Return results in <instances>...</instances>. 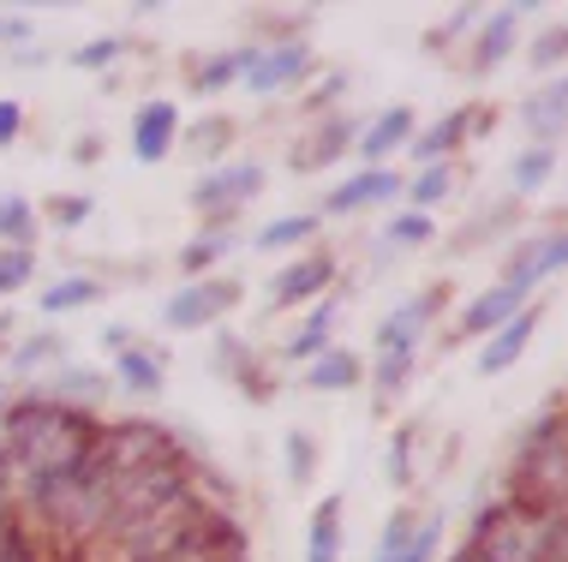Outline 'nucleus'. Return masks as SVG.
<instances>
[{
  "instance_id": "f257e3e1",
  "label": "nucleus",
  "mask_w": 568,
  "mask_h": 562,
  "mask_svg": "<svg viewBox=\"0 0 568 562\" xmlns=\"http://www.w3.org/2000/svg\"><path fill=\"white\" fill-rule=\"evenodd\" d=\"M102 443L97 413H72V407L49 401L42 389L12 395L7 419H0V449L12 454V484L37 473H67V467L90 461Z\"/></svg>"
},
{
  "instance_id": "f03ea898",
  "label": "nucleus",
  "mask_w": 568,
  "mask_h": 562,
  "mask_svg": "<svg viewBox=\"0 0 568 562\" xmlns=\"http://www.w3.org/2000/svg\"><path fill=\"white\" fill-rule=\"evenodd\" d=\"M186 503H197V461H192L186 449H180V454H162V461L138 467V473H120L109 527H102L97 544H120L126 533H138L144 521L174 514V509H186Z\"/></svg>"
},
{
  "instance_id": "7ed1b4c3",
  "label": "nucleus",
  "mask_w": 568,
  "mask_h": 562,
  "mask_svg": "<svg viewBox=\"0 0 568 562\" xmlns=\"http://www.w3.org/2000/svg\"><path fill=\"white\" fill-rule=\"evenodd\" d=\"M264 162H252V156H240V162H216V168H204L192 180V192H186V204L204 216V227H234V216L245 204H252L257 192H264Z\"/></svg>"
},
{
  "instance_id": "20e7f679",
  "label": "nucleus",
  "mask_w": 568,
  "mask_h": 562,
  "mask_svg": "<svg viewBox=\"0 0 568 562\" xmlns=\"http://www.w3.org/2000/svg\"><path fill=\"white\" fill-rule=\"evenodd\" d=\"M245 299L240 276H204V282H180L174 294L162 299V329L174 336H192V329H216L227 311Z\"/></svg>"
},
{
  "instance_id": "39448f33",
  "label": "nucleus",
  "mask_w": 568,
  "mask_h": 562,
  "mask_svg": "<svg viewBox=\"0 0 568 562\" xmlns=\"http://www.w3.org/2000/svg\"><path fill=\"white\" fill-rule=\"evenodd\" d=\"M335 287H342V257L324 252V246H312V252H294L270 276L264 306L270 311H305V306H317L324 294H335Z\"/></svg>"
},
{
  "instance_id": "423d86ee",
  "label": "nucleus",
  "mask_w": 568,
  "mask_h": 562,
  "mask_svg": "<svg viewBox=\"0 0 568 562\" xmlns=\"http://www.w3.org/2000/svg\"><path fill=\"white\" fill-rule=\"evenodd\" d=\"M317 54H312V37L305 42H270V49H257V42H245V72H240V90L257 102L270 96H287V90H300L312 79Z\"/></svg>"
},
{
  "instance_id": "0eeeda50",
  "label": "nucleus",
  "mask_w": 568,
  "mask_h": 562,
  "mask_svg": "<svg viewBox=\"0 0 568 562\" xmlns=\"http://www.w3.org/2000/svg\"><path fill=\"white\" fill-rule=\"evenodd\" d=\"M443 311H449V282H425L372 329V354H419V341L437 329Z\"/></svg>"
},
{
  "instance_id": "6e6552de",
  "label": "nucleus",
  "mask_w": 568,
  "mask_h": 562,
  "mask_svg": "<svg viewBox=\"0 0 568 562\" xmlns=\"http://www.w3.org/2000/svg\"><path fill=\"white\" fill-rule=\"evenodd\" d=\"M180 449L186 443L162 419H114V425H102V443H97V454L114 473H138V467L162 461V454H180Z\"/></svg>"
},
{
  "instance_id": "1a4fd4ad",
  "label": "nucleus",
  "mask_w": 568,
  "mask_h": 562,
  "mask_svg": "<svg viewBox=\"0 0 568 562\" xmlns=\"http://www.w3.org/2000/svg\"><path fill=\"white\" fill-rule=\"evenodd\" d=\"M562 264H568V234H562V210H557L539 234H527L509 257H503L497 282H515V287H527V294H539L545 282L562 276Z\"/></svg>"
},
{
  "instance_id": "9d476101",
  "label": "nucleus",
  "mask_w": 568,
  "mask_h": 562,
  "mask_svg": "<svg viewBox=\"0 0 568 562\" xmlns=\"http://www.w3.org/2000/svg\"><path fill=\"white\" fill-rule=\"evenodd\" d=\"M490 120H497V114L479 109V102H455L449 114H437L432 126L413 132V144H407L413 168H432V162H455V156H460V144L479 139V132H490Z\"/></svg>"
},
{
  "instance_id": "9b49d317",
  "label": "nucleus",
  "mask_w": 568,
  "mask_h": 562,
  "mask_svg": "<svg viewBox=\"0 0 568 562\" xmlns=\"http://www.w3.org/2000/svg\"><path fill=\"white\" fill-rule=\"evenodd\" d=\"M180 102L174 96H150V102H138V114H132V126H126V150H132V162L138 168H162L168 156L180 150Z\"/></svg>"
},
{
  "instance_id": "f8f14e48",
  "label": "nucleus",
  "mask_w": 568,
  "mask_h": 562,
  "mask_svg": "<svg viewBox=\"0 0 568 562\" xmlns=\"http://www.w3.org/2000/svg\"><path fill=\"white\" fill-rule=\"evenodd\" d=\"M402 186H407L402 168H353V174H342L324 192L317 216H359V210H383V204H395V197H402Z\"/></svg>"
},
{
  "instance_id": "ddd939ff",
  "label": "nucleus",
  "mask_w": 568,
  "mask_h": 562,
  "mask_svg": "<svg viewBox=\"0 0 568 562\" xmlns=\"http://www.w3.org/2000/svg\"><path fill=\"white\" fill-rule=\"evenodd\" d=\"M520 306H532L527 287H515V282H490V287H479V294H473L467 306L455 311V324H449V347H455V341H485L490 329H503Z\"/></svg>"
},
{
  "instance_id": "4468645a",
  "label": "nucleus",
  "mask_w": 568,
  "mask_h": 562,
  "mask_svg": "<svg viewBox=\"0 0 568 562\" xmlns=\"http://www.w3.org/2000/svg\"><path fill=\"white\" fill-rule=\"evenodd\" d=\"M413 132H419V109H413V102H395V109H383L359 126L353 156H359V168H395V156H407Z\"/></svg>"
},
{
  "instance_id": "2eb2a0df",
  "label": "nucleus",
  "mask_w": 568,
  "mask_h": 562,
  "mask_svg": "<svg viewBox=\"0 0 568 562\" xmlns=\"http://www.w3.org/2000/svg\"><path fill=\"white\" fill-rule=\"evenodd\" d=\"M359 126H365V120H353V114H324V120H312V126H305V139L287 150V168H294V174L335 168L342 156H353V144H359Z\"/></svg>"
},
{
  "instance_id": "dca6fc26",
  "label": "nucleus",
  "mask_w": 568,
  "mask_h": 562,
  "mask_svg": "<svg viewBox=\"0 0 568 562\" xmlns=\"http://www.w3.org/2000/svg\"><path fill=\"white\" fill-rule=\"evenodd\" d=\"M539 324H545V306L532 299V306H520L503 329H490V336L479 341V359H473V371L479 377H503V371H515L520 366V354L532 347V336H539Z\"/></svg>"
},
{
  "instance_id": "f3484780",
  "label": "nucleus",
  "mask_w": 568,
  "mask_h": 562,
  "mask_svg": "<svg viewBox=\"0 0 568 562\" xmlns=\"http://www.w3.org/2000/svg\"><path fill=\"white\" fill-rule=\"evenodd\" d=\"M520 7H497V12H479V30H473V49H467V72L473 79H490L515 49H520Z\"/></svg>"
},
{
  "instance_id": "a211bd4d",
  "label": "nucleus",
  "mask_w": 568,
  "mask_h": 562,
  "mask_svg": "<svg viewBox=\"0 0 568 562\" xmlns=\"http://www.w3.org/2000/svg\"><path fill=\"white\" fill-rule=\"evenodd\" d=\"M520 126H527L532 144L557 150L562 132H568V84L562 79H539V84H532L527 96H520Z\"/></svg>"
},
{
  "instance_id": "6ab92c4d",
  "label": "nucleus",
  "mask_w": 568,
  "mask_h": 562,
  "mask_svg": "<svg viewBox=\"0 0 568 562\" xmlns=\"http://www.w3.org/2000/svg\"><path fill=\"white\" fill-rule=\"evenodd\" d=\"M342 287L335 294H324L317 306H305V317L294 324V336L282 341V366H312L324 347H335V317H342Z\"/></svg>"
},
{
  "instance_id": "aec40b11",
  "label": "nucleus",
  "mask_w": 568,
  "mask_h": 562,
  "mask_svg": "<svg viewBox=\"0 0 568 562\" xmlns=\"http://www.w3.org/2000/svg\"><path fill=\"white\" fill-rule=\"evenodd\" d=\"M109 384L120 395H132V401H156V395L168 389V354H162V347H150V341H132L126 354H114Z\"/></svg>"
},
{
  "instance_id": "412c9836",
  "label": "nucleus",
  "mask_w": 568,
  "mask_h": 562,
  "mask_svg": "<svg viewBox=\"0 0 568 562\" xmlns=\"http://www.w3.org/2000/svg\"><path fill=\"white\" fill-rule=\"evenodd\" d=\"M42 395L60 401V407H72V413H97V407L114 395V384H109V371H97V366H72V359H60L54 377L42 384Z\"/></svg>"
},
{
  "instance_id": "4be33fe9",
  "label": "nucleus",
  "mask_w": 568,
  "mask_h": 562,
  "mask_svg": "<svg viewBox=\"0 0 568 562\" xmlns=\"http://www.w3.org/2000/svg\"><path fill=\"white\" fill-rule=\"evenodd\" d=\"M317 234H324V216L317 210H287V216L264 222L252 234V252L257 257H294V252H312Z\"/></svg>"
},
{
  "instance_id": "5701e85b",
  "label": "nucleus",
  "mask_w": 568,
  "mask_h": 562,
  "mask_svg": "<svg viewBox=\"0 0 568 562\" xmlns=\"http://www.w3.org/2000/svg\"><path fill=\"white\" fill-rule=\"evenodd\" d=\"M300 384L312 395H353L365 384V354H353V347H324L312 366H300Z\"/></svg>"
},
{
  "instance_id": "b1692460",
  "label": "nucleus",
  "mask_w": 568,
  "mask_h": 562,
  "mask_svg": "<svg viewBox=\"0 0 568 562\" xmlns=\"http://www.w3.org/2000/svg\"><path fill=\"white\" fill-rule=\"evenodd\" d=\"M347 556V497H324L305 521V562H342Z\"/></svg>"
},
{
  "instance_id": "393cba45",
  "label": "nucleus",
  "mask_w": 568,
  "mask_h": 562,
  "mask_svg": "<svg viewBox=\"0 0 568 562\" xmlns=\"http://www.w3.org/2000/svg\"><path fill=\"white\" fill-rule=\"evenodd\" d=\"M240 246V234L234 227H197V234L180 246V257H174V269L186 282H204V276H222V264H227V252Z\"/></svg>"
},
{
  "instance_id": "a878e982",
  "label": "nucleus",
  "mask_w": 568,
  "mask_h": 562,
  "mask_svg": "<svg viewBox=\"0 0 568 562\" xmlns=\"http://www.w3.org/2000/svg\"><path fill=\"white\" fill-rule=\"evenodd\" d=\"M90 306H102V282L97 276H60V282H49L37 294V311L42 317H72V311H90Z\"/></svg>"
},
{
  "instance_id": "bb28decb",
  "label": "nucleus",
  "mask_w": 568,
  "mask_h": 562,
  "mask_svg": "<svg viewBox=\"0 0 568 562\" xmlns=\"http://www.w3.org/2000/svg\"><path fill=\"white\" fill-rule=\"evenodd\" d=\"M455 186H460L455 162H432V168H413L407 174L402 197H407V210H425V216H432L437 204H449V197H455Z\"/></svg>"
},
{
  "instance_id": "cd10ccee",
  "label": "nucleus",
  "mask_w": 568,
  "mask_h": 562,
  "mask_svg": "<svg viewBox=\"0 0 568 562\" xmlns=\"http://www.w3.org/2000/svg\"><path fill=\"white\" fill-rule=\"evenodd\" d=\"M557 168H562L557 150H545V144H527V150H520V156L509 162V192H515V204H520V197H539L550 180H557Z\"/></svg>"
},
{
  "instance_id": "c85d7f7f",
  "label": "nucleus",
  "mask_w": 568,
  "mask_h": 562,
  "mask_svg": "<svg viewBox=\"0 0 568 562\" xmlns=\"http://www.w3.org/2000/svg\"><path fill=\"white\" fill-rule=\"evenodd\" d=\"M67 359V341H60V329H30V336L12 341V354H7V366L12 377H37V371H49Z\"/></svg>"
},
{
  "instance_id": "c756f323",
  "label": "nucleus",
  "mask_w": 568,
  "mask_h": 562,
  "mask_svg": "<svg viewBox=\"0 0 568 562\" xmlns=\"http://www.w3.org/2000/svg\"><path fill=\"white\" fill-rule=\"evenodd\" d=\"M240 72H245V42H240V49H216V54H204V60H197V67H192V90H197V96H222V90H234L240 84Z\"/></svg>"
},
{
  "instance_id": "7c9ffc66",
  "label": "nucleus",
  "mask_w": 568,
  "mask_h": 562,
  "mask_svg": "<svg viewBox=\"0 0 568 562\" xmlns=\"http://www.w3.org/2000/svg\"><path fill=\"white\" fill-rule=\"evenodd\" d=\"M432 239H437V216H425V210H395V216L389 222H383V239H377V246L383 252H419V246H432Z\"/></svg>"
},
{
  "instance_id": "2f4dec72",
  "label": "nucleus",
  "mask_w": 568,
  "mask_h": 562,
  "mask_svg": "<svg viewBox=\"0 0 568 562\" xmlns=\"http://www.w3.org/2000/svg\"><path fill=\"white\" fill-rule=\"evenodd\" d=\"M413 366H419V354H372L365 359V384H372L377 401H395L413 384Z\"/></svg>"
},
{
  "instance_id": "473e14b6",
  "label": "nucleus",
  "mask_w": 568,
  "mask_h": 562,
  "mask_svg": "<svg viewBox=\"0 0 568 562\" xmlns=\"http://www.w3.org/2000/svg\"><path fill=\"white\" fill-rule=\"evenodd\" d=\"M234 132H240V120H227V114H210V120H197V126H180V144L197 150V156L216 168V162L227 156V144H234Z\"/></svg>"
},
{
  "instance_id": "72a5a7b5",
  "label": "nucleus",
  "mask_w": 568,
  "mask_h": 562,
  "mask_svg": "<svg viewBox=\"0 0 568 562\" xmlns=\"http://www.w3.org/2000/svg\"><path fill=\"white\" fill-rule=\"evenodd\" d=\"M527 60H532V72H539V79H562V60H568V24H562V19H550L545 30H532Z\"/></svg>"
},
{
  "instance_id": "f704fd0d",
  "label": "nucleus",
  "mask_w": 568,
  "mask_h": 562,
  "mask_svg": "<svg viewBox=\"0 0 568 562\" xmlns=\"http://www.w3.org/2000/svg\"><path fill=\"white\" fill-rule=\"evenodd\" d=\"M90 216H97V197H90V192H54L49 204H37V222L42 227H60V234L84 227Z\"/></svg>"
},
{
  "instance_id": "c9c22d12",
  "label": "nucleus",
  "mask_w": 568,
  "mask_h": 562,
  "mask_svg": "<svg viewBox=\"0 0 568 562\" xmlns=\"http://www.w3.org/2000/svg\"><path fill=\"white\" fill-rule=\"evenodd\" d=\"M37 234H42L37 204H30V197H0V246H30L37 252Z\"/></svg>"
},
{
  "instance_id": "e433bc0d",
  "label": "nucleus",
  "mask_w": 568,
  "mask_h": 562,
  "mask_svg": "<svg viewBox=\"0 0 568 562\" xmlns=\"http://www.w3.org/2000/svg\"><path fill=\"white\" fill-rule=\"evenodd\" d=\"M413 527H419V509H389V521L377 527V544H372V562H402L407 556V539H413Z\"/></svg>"
},
{
  "instance_id": "4c0bfd02",
  "label": "nucleus",
  "mask_w": 568,
  "mask_h": 562,
  "mask_svg": "<svg viewBox=\"0 0 568 562\" xmlns=\"http://www.w3.org/2000/svg\"><path fill=\"white\" fill-rule=\"evenodd\" d=\"M126 49H132V37H126V30H109V37H90V42H79V49H72L67 60H72L79 72H114V60L126 54Z\"/></svg>"
},
{
  "instance_id": "58836bf2",
  "label": "nucleus",
  "mask_w": 568,
  "mask_h": 562,
  "mask_svg": "<svg viewBox=\"0 0 568 562\" xmlns=\"http://www.w3.org/2000/svg\"><path fill=\"white\" fill-rule=\"evenodd\" d=\"M30 282H37V252L30 246H0V299L24 294Z\"/></svg>"
},
{
  "instance_id": "ea45409f",
  "label": "nucleus",
  "mask_w": 568,
  "mask_h": 562,
  "mask_svg": "<svg viewBox=\"0 0 568 562\" xmlns=\"http://www.w3.org/2000/svg\"><path fill=\"white\" fill-rule=\"evenodd\" d=\"M443 533H449V514H419V527H413L402 562H437L443 556Z\"/></svg>"
},
{
  "instance_id": "a19ab883",
  "label": "nucleus",
  "mask_w": 568,
  "mask_h": 562,
  "mask_svg": "<svg viewBox=\"0 0 568 562\" xmlns=\"http://www.w3.org/2000/svg\"><path fill=\"white\" fill-rule=\"evenodd\" d=\"M282 454H287V479H294V484H305V479L317 473V443L300 431V425L282 437Z\"/></svg>"
},
{
  "instance_id": "79ce46f5",
  "label": "nucleus",
  "mask_w": 568,
  "mask_h": 562,
  "mask_svg": "<svg viewBox=\"0 0 568 562\" xmlns=\"http://www.w3.org/2000/svg\"><path fill=\"white\" fill-rule=\"evenodd\" d=\"M0 562H49V539H37V533L19 521V527L7 533V544H0Z\"/></svg>"
},
{
  "instance_id": "37998d69",
  "label": "nucleus",
  "mask_w": 568,
  "mask_h": 562,
  "mask_svg": "<svg viewBox=\"0 0 568 562\" xmlns=\"http://www.w3.org/2000/svg\"><path fill=\"white\" fill-rule=\"evenodd\" d=\"M347 72H324V84H317V90H305V114H312V120H324V114H335V102H342L347 96Z\"/></svg>"
},
{
  "instance_id": "c03bdc74",
  "label": "nucleus",
  "mask_w": 568,
  "mask_h": 562,
  "mask_svg": "<svg viewBox=\"0 0 568 562\" xmlns=\"http://www.w3.org/2000/svg\"><path fill=\"white\" fill-rule=\"evenodd\" d=\"M383 479H389L395 491H407V484H413V431H402L389 443V467H383Z\"/></svg>"
},
{
  "instance_id": "a18cd8bd",
  "label": "nucleus",
  "mask_w": 568,
  "mask_h": 562,
  "mask_svg": "<svg viewBox=\"0 0 568 562\" xmlns=\"http://www.w3.org/2000/svg\"><path fill=\"white\" fill-rule=\"evenodd\" d=\"M473 24H479V7H455L449 19L437 24V37H432V49H443V42H467L473 37Z\"/></svg>"
},
{
  "instance_id": "49530a36",
  "label": "nucleus",
  "mask_w": 568,
  "mask_h": 562,
  "mask_svg": "<svg viewBox=\"0 0 568 562\" xmlns=\"http://www.w3.org/2000/svg\"><path fill=\"white\" fill-rule=\"evenodd\" d=\"M19 132H24V102L19 96H0V150L19 144Z\"/></svg>"
},
{
  "instance_id": "de8ad7c7",
  "label": "nucleus",
  "mask_w": 568,
  "mask_h": 562,
  "mask_svg": "<svg viewBox=\"0 0 568 562\" xmlns=\"http://www.w3.org/2000/svg\"><path fill=\"white\" fill-rule=\"evenodd\" d=\"M30 37H37V24L24 12H0V42H30Z\"/></svg>"
},
{
  "instance_id": "09e8293b",
  "label": "nucleus",
  "mask_w": 568,
  "mask_h": 562,
  "mask_svg": "<svg viewBox=\"0 0 568 562\" xmlns=\"http://www.w3.org/2000/svg\"><path fill=\"white\" fill-rule=\"evenodd\" d=\"M132 341H138V336H132L126 324H109V329H102V347H109V354H126Z\"/></svg>"
},
{
  "instance_id": "8fccbe9b",
  "label": "nucleus",
  "mask_w": 568,
  "mask_h": 562,
  "mask_svg": "<svg viewBox=\"0 0 568 562\" xmlns=\"http://www.w3.org/2000/svg\"><path fill=\"white\" fill-rule=\"evenodd\" d=\"M0 503H12V454L0 449Z\"/></svg>"
},
{
  "instance_id": "3c124183",
  "label": "nucleus",
  "mask_w": 568,
  "mask_h": 562,
  "mask_svg": "<svg viewBox=\"0 0 568 562\" xmlns=\"http://www.w3.org/2000/svg\"><path fill=\"white\" fill-rule=\"evenodd\" d=\"M12 527H19V503H0V544H7Z\"/></svg>"
},
{
  "instance_id": "603ef678",
  "label": "nucleus",
  "mask_w": 568,
  "mask_h": 562,
  "mask_svg": "<svg viewBox=\"0 0 568 562\" xmlns=\"http://www.w3.org/2000/svg\"><path fill=\"white\" fill-rule=\"evenodd\" d=\"M72 156H79V162H97V156H102V139H79V144H72Z\"/></svg>"
},
{
  "instance_id": "864d4df0",
  "label": "nucleus",
  "mask_w": 568,
  "mask_h": 562,
  "mask_svg": "<svg viewBox=\"0 0 568 562\" xmlns=\"http://www.w3.org/2000/svg\"><path fill=\"white\" fill-rule=\"evenodd\" d=\"M7 407H12V384L0 377V419H7Z\"/></svg>"
}]
</instances>
